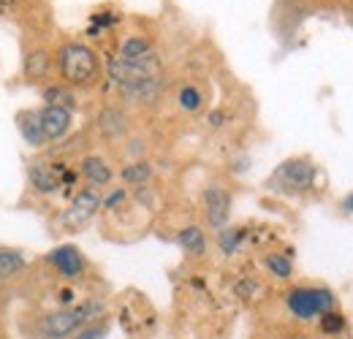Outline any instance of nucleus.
I'll return each instance as SVG.
<instances>
[{"instance_id": "obj_13", "label": "nucleus", "mask_w": 353, "mask_h": 339, "mask_svg": "<svg viewBox=\"0 0 353 339\" xmlns=\"http://www.w3.org/2000/svg\"><path fill=\"white\" fill-rule=\"evenodd\" d=\"M17 125H19V133L25 138L28 147H44L46 144V136H44V127H41V114L39 112H19L17 114Z\"/></svg>"}, {"instance_id": "obj_28", "label": "nucleus", "mask_w": 353, "mask_h": 339, "mask_svg": "<svg viewBox=\"0 0 353 339\" xmlns=\"http://www.w3.org/2000/svg\"><path fill=\"white\" fill-rule=\"evenodd\" d=\"M340 209H343V212H348V214H353V190L345 196V198H343V201H340Z\"/></svg>"}, {"instance_id": "obj_2", "label": "nucleus", "mask_w": 353, "mask_h": 339, "mask_svg": "<svg viewBox=\"0 0 353 339\" xmlns=\"http://www.w3.org/2000/svg\"><path fill=\"white\" fill-rule=\"evenodd\" d=\"M60 82L68 87H92L101 79V57L95 54V49H90L88 43L68 41L57 49L54 57Z\"/></svg>"}, {"instance_id": "obj_10", "label": "nucleus", "mask_w": 353, "mask_h": 339, "mask_svg": "<svg viewBox=\"0 0 353 339\" xmlns=\"http://www.w3.org/2000/svg\"><path fill=\"white\" fill-rule=\"evenodd\" d=\"M95 127L106 141H123L131 130V120L120 106H103L95 117Z\"/></svg>"}, {"instance_id": "obj_11", "label": "nucleus", "mask_w": 353, "mask_h": 339, "mask_svg": "<svg viewBox=\"0 0 353 339\" xmlns=\"http://www.w3.org/2000/svg\"><path fill=\"white\" fill-rule=\"evenodd\" d=\"M39 114H41V127H44L46 141H60L74 125V112L63 109V106H49L46 103Z\"/></svg>"}, {"instance_id": "obj_29", "label": "nucleus", "mask_w": 353, "mask_h": 339, "mask_svg": "<svg viewBox=\"0 0 353 339\" xmlns=\"http://www.w3.org/2000/svg\"><path fill=\"white\" fill-rule=\"evenodd\" d=\"M345 6H348V11L353 14V0H345Z\"/></svg>"}, {"instance_id": "obj_17", "label": "nucleus", "mask_w": 353, "mask_h": 339, "mask_svg": "<svg viewBox=\"0 0 353 339\" xmlns=\"http://www.w3.org/2000/svg\"><path fill=\"white\" fill-rule=\"evenodd\" d=\"M152 163L150 161H144V158H139V161H131L128 166H123L120 169V179L125 182V185H133V187H144L150 179H152Z\"/></svg>"}, {"instance_id": "obj_21", "label": "nucleus", "mask_w": 353, "mask_h": 339, "mask_svg": "<svg viewBox=\"0 0 353 339\" xmlns=\"http://www.w3.org/2000/svg\"><path fill=\"white\" fill-rule=\"evenodd\" d=\"M345 329H348V318L340 309H332V312H326V315L318 318V331L323 337H340Z\"/></svg>"}, {"instance_id": "obj_24", "label": "nucleus", "mask_w": 353, "mask_h": 339, "mask_svg": "<svg viewBox=\"0 0 353 339\" xmlns=\"http://www.w3.org/2000/svg\"><path fill=\"white\" fill-rule=\"evenodd\" d=\"M264 285L256 280V277H242L236 285H234V296H239L242 301H253L256 294H261Z\"/></svg>"}, {"instance_id": "obj_12", "label": "nucleus", "mask_w": 353, "mask_h": 339, "mask_svg": "<svg viewBox=\"0 0 353 339\" xmlns=\"http://www.w3.org/2000/svg\"><path fill=\"white\" fill-rule=\"evenodd\" d=\"M79 174L85 176V182L90 187H98V190L106 187L114 179V171L106 163V158H101V155H85L79 161Z\"/></svg>"}, {"instance_id": "obj_1", "label": "nucleus", "mask_w": 353, "mask_h": 339, "mask_svg": "<svg viewBox=\"0 0 353 339\" xmlns=\"http://www.w3.org/2000/svg\"><path fill=\"white\" fill-rule=\"evenodd\" d=\"M106 318V304L101 298H85L74 307H57L46 312L36 323V337L39 339H71L79 334L85 326Z\"/></svg>"}, {"instance_id": "obj_3", "label": "nucleus", "mask_w": 353, "mask_h": 339, "mask_svg": "<svg viewBox=\"0 0 353 339\" xmlns=\"http://www.w3.org/2000/svg\"><path fill=\"white\" fill-rule=\"evenodd\" d=\"M285 309L294 320L299 323H310V320H318L321 315L337 309V296L329 285H318V282H299V285H291L285 294Z\"/></svg>"}, {"instance_id": "obj_7", "label": "nucleus", "mask_w": 353, "mask_h": 339, "mask_svg": "<svg viewBox=\"0 0 353 339\" xmlns=\"http://www.w3.org/2000/svg\"><path fill=\"white\" fill-rule=\"evenodd\" d=\"M46 263H49L63 280H68V282L82 280V277L88 274V266H90L85 253H82L79 247H74V245H60V247H54L52 253L46 255Z\"/></svg>"}, {"instance_id": "obj_4", "label": "nucleus", "mask_w": 353, "mask_h": 339, "mask_svg": "<svg viewBox=\"0 0 353 339\" xmlns=\"http://www.w3.org/2000/svg\"><path fill=\"white\" fill-rule=\"evenodd\" d=\"M318 176H321V169L310 158L299 155V158L283 161L274 169L269 185H272V190H277L283 196H305V193L318 190Z\"/></svg>"}, {"instance_id": "obj_15", "label": "nucleus", "mask_w": 353, "mask_h": 339, "mask_svg": "<svg viewBox=\"0 0 353 339\" xmlns=\"http://www.w3.org/2000/svg\"><path fill=\"white\" fill-rule=\"evenodd\" d=\"M52 74V54L46 49H33L25 57V76L28 82H44Z\"/></svg>"}, {"instance_id": "obj_18", "label": "nucleus", "mask_w": 353, "mask_h": 339, "mask_svg": "<svg viewBox=\"0 0 353 339\" xmlns=\"http://www.w3.org/2000/svg\"><path fill=\"white\" fill-rule=\"evenodd\" d=\"M44 101L49 103V106H63V109H71V112L79 106V103H77V92H74V87L63 85V82L44 87Z\"/></svg>"}, {"instance_id": "obj_5", "label": "nucleus", "mask_w": 353, "mask_h": 339, "mask_svg": "<svg viewBox=\"0 0 353 339\" xmlns=\"http://www.w3.org/2000/svg\"><path fill=\"white\" fill-rule=\"evenodd\" d=\"M106 74L117 85V90H128V87L158 79L161 76V60L155 57V52L147 54V57H136V60L114 54V57L106 60Z\"/></svg>"}, {"instance_id": "obj_22", "label": "nucleus", "mask_w": 353, "mask_h": 339, "mask_svg": "<svg viewBox=\"0 0 353 339\" xmlns=\"http://www.w3.org/2000/svg\"><path fill=\"white\" fill-rule=\"evenodd\" d=\"M155 49H152V41L147 39V36H128L125 41L120 43V57H128V60H136V57H147V54H152Z\"/></svg>"}, {"instance_id": "obj_25", "label": "nucleus", "mask_w": 353, "mask_h": 339, "mask_svg": "<svg viewBox=\"0 0 353 339\" xmlns=\"http://www.w3.org/2000/svg\"><path fill=\"white\" fill-rule=\"evenodd\" d=\"M109 329H112L109 318H101V320H95V323L85 326L79 334H74L71 339H103L106 334H109Z\"/></svg>"}, {"instance_id": "obj_27", "label": "nucleus", "mask_w": 353, "mask_h": 339, "mask_svg": "<svg viewBox=\"0 0 353 339\" xmlns=\"http://www.w3.org/2000/svg\"><path fill=\"white\" fill-rule=\"evenodd\" d=\"M210 125L212 127H223V123H225V112L223 109H215V112H210Z\"/></svg>"}, {"instance_id": "obj_8", "label": "nucleus", "mask_w": 353, "mask_h": 339, "mask_svg": "<svg viewBox=\"0 0 353 339\" xmlns=\"http://www.w3.org/2000/svg\"><path fill=\"white\" fill-rule=\"evenodd\" d=\"M201 204H204V220L210 228L221 231L231 220V193L221 185H210L201 193Z\"/></svg>"}, {"instance_id": "obj_9", "label": "nucleus", "mask_w": 353, "mask_h": 339, "mask_svg": "<svg viewBox=\"0 0 353 339\" xmlns=\"http://www.w3.org/2000/svg\"><path fill=\"white\" fill-rule=\"evenodd\" d=\"M68 169L65 163H44V161H33L28 166V179L33 185V190L44 193V196H52L63 187V171Z\"/></svg>"}, {"instance_id": "obj_19", "label": "nucleus", "mask_w": 353, "mask_h": 339, "mask_svg": "<svg viewBox=\"0 0 353 339\" xmlns=\"http://www.w3.org/2000/svg\"><path fill=\"white\" fill-rule=\"evenodd\" d=\"M248 239V228H234V225H225L218 231V250L223 255H234L239 253L242 242Z\"/></svg>"}, {"instance_id": "obj_16", "label": "nucleus", "mask_w": 353, "mask_h": 339, "mask_svg": "<svg viewBox=\"0 0 353 339\" xmlns=\"http://www.w3.org/2000/svg\"><path fill=\"white\" fill-rule=\"evenodd\" d=\"M264 269L269 277H274L280 282H288L294 277V258L288 253H266Z\"/></svg>"}, {"instance_id": "obj_6", "label": "nucleus", "mask_w": 353, "mask_h": 339, "mask_svg": "<svg viewBox=\"0 0 353 339\" xmlns=\"http://www.w3.org/2000/svg\"><path fill=\"white\" fill-rule=\"evenodd\" d=\"M98 209H103V198H101V190L98 187H82L74 193L71 198V207L63 212V225L68 231H79L85 228L90 220L98 214Z\"/></svg>"}, {"instance_id": "obj_14", "label": "nucleus", "mask_w": 353, "mask_h": 339, "mask_svg": "<svg viewBox=\"0 0 353 339\" xmlns=\"http://www.w3.org/2000/svg\"><path fill=\"white\" fill-rule=\"evenodd\" d=\"M176 245L190 258H204L207 255V234L201 225H185L176 234Z\"/></svg>"}, {"instance_id": "obj_20", "label": "nucleus", "mask_w": 353, "mask_h": 339, "mask_svg": "<svg viewBox=\"0 0 353 339\" xmlns=\"http://www.w3.org/2000/svg\"><path fill=\"white\" fill-rule=\"evenodd\" d=\"M22 269H25V255L19 253V250H6V247H0V282L17 277Z\"/></svg>"}, {"instance_id": "obj_23", "label": "nucleus", "mask_w": 353, "mask_h": 339, "mask_svg": "<svg viewBox=\"0 0 353 339\" xmlns=\"http://www.w3.org/2000/svg\"><path fill=\"white\" fill-rule=\"evenodd\" d=\"M176 103H179V109L182 112H199L201 106H204V92H201V87L196 85H182L179 87V92H176Z\"/></svg>"}, {"instance_id": "obj_26", "label": "nucleus", "mask_w": 353, "mask_h": 339, "mask_svg": "<svg viewBox=\"0 0 353 339\" xmlns=\"http://www.w3.org/2000/svg\"><path fill=\"white\" fill-rule=\"evenodd\" d=\"M125 198H128V193H125L123 187H117V190H112V193L103 198V209H114V207H120Z\"/></svg>"}]
</instances>
